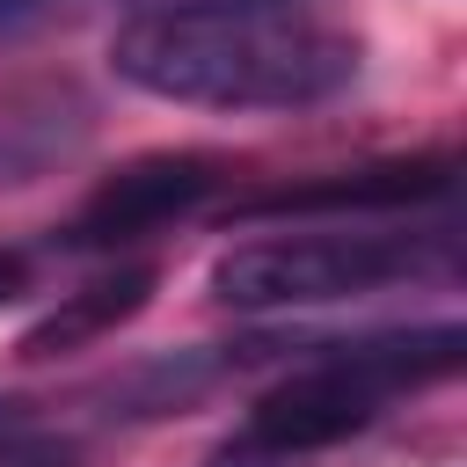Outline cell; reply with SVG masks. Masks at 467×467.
Listing matches in <instances>:
<instances>
[{
    "mask_svg": "<svg viewBox=\"0 0 467 467\" xmlns=\"http://www.w3.org/2000/svg\"><path fill=\"white\" fill-rule=\"evenodd\" d=\"M117 80L190 109H314L336 102L365 44L306 7H139L109 36Z\"/></svg>",
    "mask_w": 467,
    "mask_h": 467,
    "instance_id": "obj_1",
    "label": "cell"
},
{
    "mask_svg": "<svg viewBox=\"0 0 467 467\" xmlns=\"http://www.w3.org/2000/svg\"><path fill=\"white\" fill-rule=\"evenodd\" d=\"M460 358H467V328L460 321L358 336V343H321L299 372H285L277 387L255 394V409L212 452V467H292V460H306L321 445H343L365 423H379L401 394L452 379Z\"/></svg>",
    "mask_w": 467,
    "mask_h": 467,
    "instance_id": "obj_2",
    "label": "cell"
},
{
    "mask_svg": "<svg viewBox=\"0 0 467 467\" xmlns=\"http://www.w3.org/2000/svg\"><path fill=\"white\" fill-rule=\"evenodd\" d=\"M452 234H263L234 241L212 263V299L241 314H277V306H328L379 292L416 270H445Z\"/></svg>",
    "mask_w": 467,
    "mask_h": 467,
    "instance_id": "obj_3",
    "label": "cell"
},
{
    "mask_svg": "<svg viewBox=\"0 0 467 467\" xmlns=\"http://www.w3.org/2000/svg\"><path fill=\"white\" fill-rule=\"evenodd\" d=\"M234 175H226V161H212V153H139V161H124V168H109L88 197H80V212L58 226V241L66 248H131V241H146V234H161V226H175V219H190L212 190H226Z\"/></svg>",
    "mask_w": 467,
    "mask_h": 467,
    "instance_id": "obj_4",
    "label": "cell"
},
{
    "mask_svg": "<svg viewBox=\"0 0 467 467\" xmlns=\"http://www.w3.org/2000/svg\"><path fill=\"white\" fill-rule=\"evenodd\" d=\"M452 197V161L423 153V161H372V168H336L314 182H285L241 204V219H336V212H416V204H445Z\"/></svg>",
    "mask_w": 467,
    "mask_h": 467,
    "instance_id": "obj_5",
    "label": "cell"
},
{
    "mask_svg": "<svg viewBox=\"0 0 467 467\" xmlns=\"http://www.w3.org/2000/svg\"><path fill=\"white\" fill-rule=\"evenodd\" d=\"M153 263H131V270H109V277H95V285H80V292H66L44 321H29V336H22V358L29 365H44V358H73V350H88V343H102V336H117L146 299H153Z\"/></svg>",
    "mask_w": 467,
    "mask_h": 467,
    "instance_id": "obj_6",
    "label": "cell"
},
{
    "mask_svg": "<svg viewBox=\"0 0 467 467\" xmlns=\"http://www.w3.org/2000/svg\"><path fill=\"white\" fill-rule=\"evenodd\" d=\"M0 467H80V452H73V438L36 431L15 401H0Z\"/></svg>",
    "mask_w": 467,
    "mask_h": 467,
    "instance_id": "obj_7",
    "label": "cell"
},
{
    "mask_svg": "<svg viewBox=\"0 0 467 467\" xmlns=\"http://www.w3.org/2000/svg\"><path fill=\"white\" fill-rule=\"evenodd\" d=\"M22 285H29V263H22L15 248H0V306H7V299H22Z\"/></svg>",
    "mask_w": 467,
    "mask_h": 467,
    "instance_id": "obj_8",
    "label": "cell"
},
{
    "mask_svg": "<svg viewBox=\"0 0 467 467\" xmlns=\"http://www.w3.org/2000/svg\"><path fill=\"white\" fill-rule=\"evenodd\" d=\"M139 7H277V0H139Z\"/></svg>",
    "mask_w": 467,
    "mask_h": 467,
    "instance_id": "obj_9",
    "label": "cell"
}]
</instances>
